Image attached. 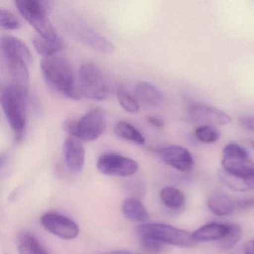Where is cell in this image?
<instances>
[{"label":"cell","instance_id":"obj_16","mask_svg":"<svg viewBox=\"0 0 254 254\" xmlns=\"http://www.w3.org/2000/svg\"><path fill=\"white\" fill-rule=\"evenodd\" d=\"M207 205L209 210L218 216L230 215L239 206L230 196L221 191L211 194L208 199Z\"/></svg>","mask_w":254,"mask_h":254},{"label":"cell","instance_id":"obj_30","mask_svg":"<svg viewBox=\"0 0 254 254\" xmlns=\"http://www.w3.org/2000/svg\"><path fill=\"white\" fill-rule=\"evenodd\" d=\"M245 254H254V239L249 241L245 245Z\"/></svg>","mask_w":254,"mask_h":254},{"label":"cell","instance_id":"obj_4","mask_svg":"<svg viewBox=\"0 0 254 254\" xmlns=\"http://www.w3.org/2000/svg\"><path fill=\"white\" fill-rule=\"evenodd\" d=\"M27 94L19 89L7 84L1 90V105L10 127L14 131V140L21 143L26 136Z\"/></svg>","mask_w":254,"mask_h":254},{"label":"cell","instance_id":"obj_1","mask_svg":"<svg viewBox=\"0 0 254 254\" xmlns=\"http://www.w3.org/2000/svg\"><path fill=\"white\" fill-rule=\"evenodd\" d=\"M222 170L220 178L234 191L254 189V163L245 148L236 142H229L223 149Z\"/></svg>","mask_w":254,"mask_h":254},{"label":"cell","instance_id":"obj_19","mask_svg":"<svg viewBox=\"0 0 254 254\" xmlns=\"http://www.w3.org/2000/svg\"><path fill=\"white\" fill-rule=\"evenodd\" d=\"M114 133L119 137L133 142L137 145H144L145 137L137 128L126 121H119L114 126Z\"/></svg>","mask_w":254,"mask_h":254},{"label":"cell","instance_id":"obj_10","mask_svg":"<svg viewBox=\"0 0 254 254\" xmlns=\"http://www.w3.org/2000/svg\"><path fill=\"white\" fill-rule=\"evenodd\" d=\"M67 25L72 35L93 50L103 53H112L114 51L115 47L109 40L90 29L85 23L72 20V23Z\"/></svg>","mask_w":254,"mask_h":254},{"label":"cell","instance_id":"obj_8","mask_svg":"<svg viewBox=\"0 0 254 254\" xmlns=\"http://www.w3.org/2000/svg\"><path fill=\"white\" fill-rule=\"evenodd\" d=\"M134 232L137 239L151 238L163 244L175 246L190 248L196 244L191 233L169 224L145 223L137 226Z\"/></svg>","mask_w":254,"mask_h":254},{"label":"cell","instance_id":"obj_7","mask_svg":"<svg viewBox=\"0 0 254 254\" xmlns=\"http://www.w3.org/2000/svg\"><path fill=\"white\" fill-rule=\"evenodd\" d=\"M78 87L81 96L91 100H105L111 94L108 78L96 64L90 62L79 68Z\"/></svg>","mask_w":254,"mask_h":254},{"label":"cell","instance_id":"obj_18","mask_svg":"<svg viewBox=\"0 0 254 254\" xmlns=\"http://www.w3.org/2000/svg\"><path fill=\"white\" fill-rule=\"evenodd\" d=\"M122 211L126 218L133 222L145 224L149 218L146 208L137 199L127 198L125 200Z\"/></svg>","mask_w":254,"mask_h":254},{"label":"cell","instance_id":"obj_27","mask_svg":"<svg viewBox=\"0 0 254 254\" xmlns=\"http://www.w3.org/2000/svg\"><path fill=\"white\" fill-rule=\"evenodd\" d=\"M138 239L142 249L150 254H158L161 252L164 248V244L151 238H140Z\"/></svg>","mask_w":254,"mask_h":254},{"label":"cell","instance_id":"obj_29","mask_svg":"<svg viewBox=\"0 0 254 254\" xmlns=\"http://www.w3.org/2000/svg\"><path fill=\"white\" fill-rule=\"evenodd\" d=\"M147 122L151 125L153 127H156V128H162L164 127V123L160 119L157 118L155 117H147Z\"/></svg>","mask_w":254,"mask_h":254},{"label":"cell","instance_id":"obj_6","mask_svg":"<svg viewBox=\"0 0 254 254\" xmlns=\"http://www.w3.org/2000/svg\"><path fill=\"white\" fill-rule=\"evenodd\" d=\"M106 128V118L99 108L93 109L78 120H67L63 129L71 137L80 141L92 142L97 139Z\"/></svg>","mask_w":254,"mask_h":254},{"label":"cell","instance_id":"obj_28","mask_svg":"<svg viewBox=\"0 0 254 254\" xmlns=\"http://www.w3.org/2000/svg\"><path fill=\"white\" fill-rule=\"evenodd\" d=\"M239 124L246 130L254 132V117H242L239 120Z\"/></svg>","mask_w":254,"mask_h":254},{"label":"cell","instance_id":"obj_5","mask_svg":"<svg viewBox=\"0 0 254 254\" xmlns=\"http://www.w3.org/2000/svg\"><path fill=\"white\" fill-rule=\"evenodd\" d=\"M14 3L20 14L41 38L47 41H56L60 38L47 17L53 10L54 2L44 0H17Z\"/></svg>","mask_w":254,"mask_h":254},{"label":"cell","instance_id":"obj_21","mask_svg":"<svg viewBox=\"0 0 254 254\" xmlns=\"http://www.w3.org/2000/svg\"><path fill=\"white\" fill-rule=\"evenodd\" d=\"M32 44L35 50L44 58L56 56L65 47L64 41L62 38L56 41H47L41 37H34Z\"/></svg>","mask_w":254,"mask_h":254},{"label":"cell","instance_id":"obj_9","mask_svg":"<svg viewBox=\"0 0 254 254\" xmlns=\"http://www.w3.org/2000/svg\"><path fill=\"white\" fill-rule=\"evenodd\" d=\"M96 166L101 173L116 177L131 176L139 169V164L133 159L117 153L102 154Z\"/></svg>","mask_w":254,"mask_h":254},{"label":"cell","instance_id":"obj_23","mask_svg":"<svg viewBox=\"0 0 254 254\" xmlns=\"http://www.w3.org/2000/svg\"><path fill=\"white\" fill-rule=\"evenodd\" d=\"M117 97L125 111L130 114H135L139 111V102L124 86H120L117 88Z\"/></svg>","mask_w":254,"mask_h":254},{"label":"cell","instance_id":"obj_32","mask_svg":"<svg viewBox=\"0 0 254 254\" xmlns=\"http://www.w3.org/2000/svg\"><path fill=\"white\" fill-rule=\"evenodd\" d=\"M251 145H252L253 148H254V140H253L252 142H251Z\"/></svg>","mask_w":254,"mask_h":254},{"label":"cell","instance_id":"obj_11","mask_svg":"<svg viewBox=\"0 0 254 254\" xmlns=\"http://www.w3.org/2000/svg\"><path fill=\"white\" fill-rule=\"evenodd\" d=\"M41 225L52 234L71 240L78 237L79 227L70 218L55 212L44 214L41 218Z\"/></svg>","mask_w":254,"mask_h":254},{"label":"cell","instance_id":"obj_31","mask_svg":"<svg viewBox=\"0 0 254 254\" xmlns=\"http://www.w3.org/2000/svg\"><path fill=\"white\" fill-rule=\"evenodd\" d=\"M105 254H130L129 251L126 250H117V251H111Z\"/></svg>","mask_w":254,"mask_h":254},{"label":"cell","instance_id":"obj_24","mask_svg":"<svg viewBox=\"0 0 254 254\" xmlns=\"http://www.w3.org/2000/svg\"><path fill=\"white\" fill-rule=\"evenodd\" d=\"M194 136L203 143H213L219 139L220 132L213 126H198L194 130Z\"/></svg>","mask_w":254,"mask_h":254},{"label":"cell","instance_id":"obj_25","mask_svg":"<svg viewBox=\"0 0 254 254\" xmlns=\"http://www.w3.org/2000/svg\"><path fill=\"white\" fill-rule=\"evenodd\" d=\"M21 21L17 15L5 8H0V26L6 30H16L21 27Z\"/></svg>","mask_w":254,"mask_h":254},{"label":"cell","instance_id":"obj_22","mask_svg":"<svg viewBox=\"0 0 254 254\" xmlns=\"http://www.w3.org/2000/svg\"><path fill=\"white\" fill-rule=\"evenodd\" d=\"M160 199L166 207L174 210L182 207L185 201L184 194L178 189L172 187H164L161 190Z\"/></svg>","mask_w":254,"mask_h":254},{"label":"cell","instance_id":"obj_13","mask_svg":"<svg viewBox=\"0 0 254 254\" xmlns=\"http://www.w3.org/2000/svg\"><path fill=\"white\" fill-rule=\"evenodd\" d=\"M158 154L166 165L181 172H190L194 166V160L191 153L180 145L163 147L158 150Z\"/></svg>","mask_w":254,"mask_h":254},{"label":"cell","instance_id":"obj_20","mask_svg":"<svg viewBox=\"0 0 254 254\" xmlns=\"http://www.w3.org/2000/svg\"><path fill=\"white\" fill-rule=\"evenodd\" d=\"M18 251L20 254H50L37 237L29 232H23L19 236Z\"/></svg>","mask_w":254,"mask_h":254},{"label":"cell","instance_id":"obj_2","mask_svg":"<svg viewBox=\"0 0 254 254\" xmlns=\"http://www.w3.org/2000/svg\"><path fill=\"white\" fill-rule=\"evenodd\" d=\"M1 53L7 74L13 87L28 95L29 75L28 66L32 64V55L28 46L19 38L5 35L1 38Z\"/></svg>","mask_w":254,"mask_h":254},{"label":"cell","instance_id":"obj_26","mask_svg":"<svg viewBox=\"0 0 254 254\" xmlns=\"http://www.w3.org/2000/svg\"><path fill=\"white\" fill-rule=\"evenodd\" d=\"M242 237V229L236 224H229V231L224 239H221L220 246L223 249L229 250L233 248L239 243Z\"/></svg>","mask_w":254,"mask_h":254},{"label":"cell","instance_id":"obj_12","mask_svg":"<svg viewBox=\"0 0 254 254\" xmlns=\"http://www.w3.org/2000/svg\"><path fill=\"white\" fill-rule=\"evenodd\" d=\"M189 117L199 126H220L228 124L231 118L221 110L208 105H193L189 110Z\"/></svg>","mask_w":254,"mask_h":254},{"label":"cell","instance_id":"obj_17","mask_svg":"<svg viewBox=\"0 0 254 254\" xmlns=\"http://www.w3.org/2000/svg\"><path fill=\"white\" fill-rule=\"evenodd\" d=\"M228 231L229 224L212 222L202 226L191 236L196 242L221 240L225 237Z\"/></svg>","mask_w":254,"mask_h":254},{"label":"cell","instance_id":"obj_15","mask_svg":"<svg viewBox=\"0 0 254 254\" xmlns=\"http://www.w3.org/2000/svg\"><path fill=\"white\" fill-rule=\"evenodd\" d=\"M135 97L145 106L157 108L163 102V95L160 90L151 83H139L135 88Z\"/></svg>","mask_w":254,"mask_h":254},{"label":"cell","instance_id":"obj_3","mask_svg":"<svg viewBox=\"0 0 254 254\" xmlns=\"http://www.w3.org/2000/svg\"><path fill=\"white\" fill-rule=\"evenodd\" d=\"M41 69L46 82L59 94L73 100L81 98L70 62L62 56L44 58Z\"/></svg>","mask_w":254,"mask_h":254},{"label":"cell","instance_id":"obj_14","mask_svg":"<svg viewBox=\"0 0 254 254\" xmlns=\"http://www.w3.org/2000/svg\"><path fill=\"white\" fill-rule=\"evenodd\" d=\"M63 152L67 169L74 173L81 172L85 163V149L80 140L71 136L65 139Z\"/></svg>","mask_w":254,"mask_h":254}]
</instances>
